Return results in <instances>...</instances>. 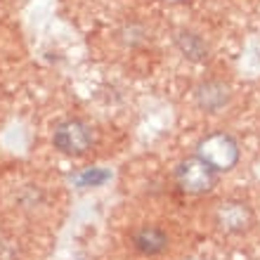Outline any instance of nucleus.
Returning <instances> with one entry per match:
<instances>
[{
    "mask_svg": "<svg viewBox=\"0 0 260 260\" xmlns=\"http://www.w3.org/2000/svg\"><path fill=\"white\" fill-rule=\"evenodd\" d=\"M175 178H178V185L182 192L187 194H204L208 192L213 185H215V178L218 173L213 171L211 166L201 161L199 156H192L182 161L175 171Z\"/></svg>",
    "mask_w": 260,
    "mask_h": 260,
    "instance_id": "obj_3",
    "label": "nucleus"
},
{
    "mask_svg": "<svg viewBox=\"0 0 260 260\" xmlns=\"http://www.w3.org/2000/svg\"><path fill=\"white\" fill-rule=\"evenodd\" d=\"M197 156L206 161L215 173L232 171L239 161V144L227 133H211L199 142Z\"/></svg>",
    "mask_w": 260,
    "mask_h": 260,
    "instance_id": "obj_1",
    "label": "nucleus"
},
{
    "mask_svg": "<svg viewBox=\"0 0 260 260\" xmlns=\"http://www.w3.org/2000/svg\"><path fill=\"white\" fill-rule=\"evenodd\" d=\"M55 147L62 154H69V156H81L92 147L95 142V133L88 123H83L78 118H69V121H62V123L55 128Z\"/></svg>",
    "mask_w": 260,
    "mask_h": 260,
    "instance_id": "obj_2",
    "label": "nucleus"
},
{
    "mask_svg": "<svg viewBox=\"0 0 260 260\" xmlns=\"http://www.w3.org/2000/svg\"><path fill=\"white\" fill-rule=\"evenodd\" d=\"M175 43H178L180 52L185 57H189V59H194V62H201L206 57V43L197 34H192V31H182L175 38Z\"/></svg>",
    "mask_w": 260,
    "mask_h": 260,
    "instance_id": "obj_7",
    "label": "nucleus"
},
{
    "mask_svg": "<svg viewBox=\"0 0 260 260\" xmlns=\"http://www.w3.org/2000/svg\"><path fill=\"white\" fill-rule=\"evenodd\" d=\"M133 246L142 255H158L168 246V234L158 227H142L133 234Z\"/></svg>",
    "mask_w": 260,
    "mask_h": 260,
    "instance_id": "obj_5",
    "label": "nucleus"
},
{
    "mask_svg": "<svg viewBox=\"0 0 260 260\" xmlns=\"http://www.w3.org/2000/svg\"><path fill=\"white\" fill-rule=\"evenodd\" d=\"M111 180V173L104 171V168H92V171H85L81 175H76V182L81 187H100L104 182Z\"/></svg>",
    "mask_w": 260,
    "mask_h": 260,
    "instance_id": "obj_8",
    "label": "nucleus"
},
{
    "mask_svg": "<svg viewBox=\"0 0 260 260\" xmlns=\"http://www.w3.org/2000/svg\"><path fill=\"white\" fill-rule=\"evenodd\" d=\"M215 222L222 232L227 234H241L246 232L248 227L253 225V211L246 201H237V199H230V201H222L215 211Z\"/></svg>",
    "mask_w": 260,
    "mask_h": 260,
    "instance_id": "obj_4",
    "label": "nucleus"
},
{
    "mask_svg": "<svg viewBox=\"0 0 260 260\" xmlns=\"http://www.w3.org/2000/svg\"><path fill=\"white\" fill-rule=\"evenodd\" d=\"M227 100H230V92H227V88L222 83L208 81L197 90V102L206 111H218L220 107L227 104Z\"/></svg>",
    "mask_w": 260,
    "mask_h": 260,
    "instance_id": "obj_6",
    "label": "nucleus"
}]
</instances>
